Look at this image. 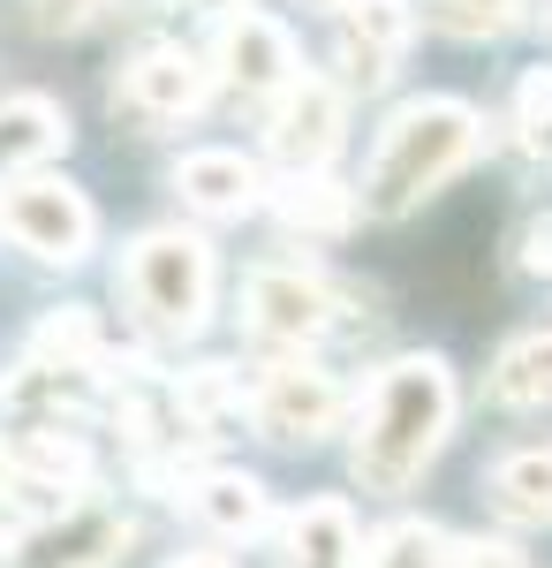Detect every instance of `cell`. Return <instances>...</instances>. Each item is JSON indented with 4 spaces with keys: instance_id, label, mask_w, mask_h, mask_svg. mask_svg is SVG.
Segmentation results:
<instances>
[{
    "instance_id": "6da1fadb",
    "label": "cell",
    "mask_w": 552,
    "mask_h": 568,
    "mask_svg": "<svg viewBox=\"0 0 552 568\" xmlns=\"http://www.w3.org/2000/svg\"><path fill=\"white\" fill-rule=\"evenodd\" d=\"M447 433H454V372L439 356H401L379 372V387L364 402L348 470L364 493H409L425 478V463L447 447Z\"/></svg>"
},
{
    "instance_id": "7a4b0ae2",
    "label": "cell",
    "mask_w": 552,
    "mask_h": 568,
    "mask_svg": "<svg viewBox=\"0 0 552 568\" xmlns=\"http://www.w3.org/2000/svg\"><path fill=\"white\" fill-rule=\"evenodd\" d=\"M477 114H469L462 99H409L393 122L379 130V152H371V168H364V213L371 220H401L417 213L431 190H447V182L469 168V152H477Z\"/></svg>"
},
{
    "instance_id": "3957f363",
    "label": "cell",
    "mask_w": 552,
    "mask_h": 568,
    "mask_svg": "<svg viewBox=\"0 0 552 568\" xmlns=\"http://www.w3.org/2000/svg\"><path fill=\"white\" fill-rule=\"evenodd\" d=\"M122 288L160 342H190L205 326V311H213V251L197 235H182V227H152V235L129 243Z\"/></svg>"
},
{
    "instance_id": "277c9868",
    "label": "cell",
    "mask_w": 552,
    "mask_h": 568,
    "mask_svg": "<svg viewBox=\"0 0 552 568\" xmlns=\"http://www.w3.org/2000/svg\"><path fill=\"white\" fill-rule=\"evenodd\" d=\"M0 227H8L39 265H76L91 251V235H99V213H91V197L76 182L31 175V182H16V190L0 197Z\"/></svg>"
},
{
    "instance_id": "5b68a950",
    "label": "cell",
    "mask_w": 552,
    "mask_h": 568,
    "mask_svg": "<svg viewBox=\"0 0 552 568\" xmlns=\"http://www.w3.org/2000/svg\"><path fill=\"white\" fill-rule=\"evenodd\" d=\"M340 130H348V99H340L326 77H303V84L273 106L265 144H273V160H280L288 175H326V160L340 152Z\"/></svg>"
},
{
    "instance_id": "8992f818",
    "label": "cell",
    "mask_w": 552,
    "mask_h": 568,
    "mask_svg": "<svg viewBox=\"0 0 552 568\" xmlns=\"http://www.w3.org/2000/svg\"><path fill=\"white\" fill-rule=\"evenodd\" d=\"M219 77L243 91V99H273V106H280V99L303 84L296 39H288L273 16L243 8V16H227V23H219Z\"/></svg>"
},
{
    "instance_id": "52a82bcc",
    "label": "cell",
    "mask_w": 552,
    "mask_h": 568,
    "mask_svg": "<svg viewBox=\"0 0 552 568\" xmlns=\"http://www.w3.org/2000/svg\"><path fill=\"white\" fill-rule=\"evenodd\" d=\"M243 318L265 342H318L334 326V288L318 273H288V265H265L243 281Z\"/></svg>"
},
{
    "instance_id": "ba28073f",
    "label": "cell",
    "mask_w": 552,
    "mask_h": 568,
    "mask_svg": "<svg viewBox=\"0 0 552 568\" xmlns=\"http://www.w3.org/2000/svg\"><path fill=\"white\" fill-rule=\"evenodd\" d=\"M251 417L273 439H326L340 425V387L318 364H265L251 394Z\"/></svg>"
},
{
    "instance_id": "9c48e42d",
    "label": "cell",
    "mask_w": 552,
    "mask_h": 568,
    "mask_svg": "<svg viewBox=\"0 0 552 568\" xmlns=\"http://www.w3.org/2000/svg\"><path fill=\"white\" fill-rule=\"evenodd\" d=\"M129 554V516L114 508H69L61 524H39L8 568H114Z\"/></svg>"
},
{
    "instance_id": "30bf717a",
    "label": "cell",
    "mask_w": 552,
    "mask_h": 568,
    "mask_svg": "<svg viewBox=\"0 0 552 568\" xmlns=\"http://www.w3.org/2000/svg\"><path fill=\"white\" fill-rule=\"evenodd\" d=\"M409 31H417V16H409V0H348L334 23V53L340 69H348V84H386L393 77V61L409 53Z\"/></svg>"
},
{
    "instance_id": "8fae6325",
    "label": "cell",
    "mask_w": 552,
    "mask_h": 568,
    "mask_svg": "<svg viewBox=\"0 0 552 568\" xmlns=\"http://www.w3.org/2000/svg\"><path fill=\"white\" fill-rule=\"evenodd\" d=\"M122 99L152 122H182L213 99V69L190 53V45H144L136 61L122 69Z\"/></svg>"
},
{
    "instance_id": "7c38bea8",
    "label": "cell",
    "mask_w": 552,
    "mask_h": 568,
    "mask_svg": "<svg viewBox=\"0 0 552 568\" xmlns=\"http://www.w3.org/2000/svg\"><path fill=\"white\" fill-rule=\"evenodd\" d=\"M371 546L356 538L348 500H303L280 524V568H364Z\"/></svg>"
},
{
    "instance_id": "4fadbf2b",
    "label": "cell",
    "mask_w": 552,
    "mask_h": 568,
    "mask_svg": "<svg viewBox=\"0 0 552 568\" xmlns=\"http://www.w3.org/2000/svg\"><path fill=\"white\" fill-rule=\"evenodd\" d=\"M174 190H182V205H197V213L235 220L265 197V175H257V160H243V152H190V160L174 168Z\"/></svg>"
},
{
    "instance_id": "5bb4252c",
    "label": "cell",
    "mask_w": 552,
    "mask_h": 568,
    "mask_svg": "<svg viewBox=\"0 0 552 568\" xmlns=\"http://www.w3.org/2000/svg\"><path fill=\"white\" fill-rule=\"evenodd\" d=\"M91 402H99V372H69L45 356H23L16 372H0V409H23V417H84Z\"/></svg>"
},
{
    "instance_id": "9a60e30c",
    "label": "cell",
    "mask_w": 552,
    "mask_h": 568,
    "mask_svg": "<svg viewBox=\"0 0 552 568\" xmlns=\"http://www.w3.org/2000/svg\"><path fill=\"white\" fill-rule=\"evenodd\" d=\"M61 144H69V114H61L53 99H39V91L0 99V175L31 182V168H45Z\"/></svg>"
},
{
    "instance_id": "2e32d148",
    "label": "cell",
    "mask_w": 552,
    "mask_h": 568,
    "mask_svg": "<svg viewBox=\"0 0 552 568\" xmlns=\"http://www.w3.org/2000/svg\"><path fill=\"white\" fill-rule=\"evenodd\" d=\"M484 493H492V516H500V524H522V530L552 524V447L508 455V463L484 478Z\"/></svg>"
},
{
    "instance_id": "e0dca14e",
    "label": "cell",
    "mask_w": 552,
    "mask_h": 568,
    "mask_svg": "<svg viewBox=\"0 0 552 568\" xmlns=\"http://www.w3.org/2000/svg\"><path fill=\"white\" fill-rule=\"evenodd\" d=\"M190 508H197L219 538H257V530L273 524L265 485L243 478V470H205V478H190Z\"/></svg>"
},
{
    "instance_id": "ac0fdd59",
    "label": "cell",
    "mask_w": 552,
    "mask_h": 568,
    "mask_svg": "<svg viewBox=\"0 0 552 568\" xmlns=\"http://www.w3.org/2000/svg\"><path fill=\"white\" fill-rule=\"evenodd\" d=\"M273 213L288 220V227H303V235H340L348 220L364 213V197L340 190L334 175H288L280 190H273Z\"/></svg>"
},
{
    "instance_id": "d6986e66",
    "label": "cell",
    "mask_w": 552,
    "mask_h": 568,
    "mask_svg": "<svg viewBox=\"0 0 552 568\" xmlns=\"http://www.w3.org/2000/svg\"><path fill=\"white\" fill-rule=\"evenodd\" d=\"M492 402L508 409H552V334H522L492 364Z\"/></svg>"
},
{
    "instance_id": "ffe728a7",
    "label": "cell",
    "mask_w": 552,
    "mask_h": 568,
    "mask_svg": "<svg viewBox=\"0 0 552 568\" xmlns=\"http://www.w3.org/2000/svg\"><path fill=\"white\" fill-rule=\"evenodd\" d=\"M31 356H45V364H69V372H99V364H106L99 318H91V311H53L39 334H31Z\"/></svg>"
},
{
    "instance_id": "44dd1931",
    "label": "cell",
    "mask_w": 552,
    "mask_h": 568,
    "mask_svg": "<svg viewBox=\"0 0 552 568\" xmlns=\"http://www.w3.org/2000/svg\"><path fill=\"white\" fill-rule=\"evenodd\" d=\"M174 402L190 409V425L213 439L235 409H243V387H235V364H197V372H182V387H174Z\"/></svg>"
},
{
    "instance_id": "7402d4cb",
    "label": "cell",
    "mask_w": 552,
    "mask_h": 568,
    "mask_svg": "<svg viewBox=\"0 0 552 568\" xmlns=\"http://www.w3.org/2000/svg\"><path fill=\"white\" fill-rule=\"evenodd\" d=\"M425 23L447 39H500L522 23V0H425Z\"/></svg>"
},
{
    "instance_id": "603a6c76",
    "label": "cell",
    "mask_w": 552,
    "mask_h": 568,
    "mask_svg": "<svg viewBox=\"0 0 552 568\" xmlns=\"http://www.w3.org/2000/svg\"><path fill=\"white\" fill-rule=\"evenodd\" d=\"M447 554H454V538L431 524H393L371 538V561L364 568H447Z\"/></svg>"
},
{
    "instance_id": "cb8c5ba5",
    "label": "cell",
    "mask_w": 552,
    "mask_h": 568,
    "mask_svg": "<svg viewBox=\"0 0 552 568\" xmlns=\"http://www.w3.org/2000/svg\"><path fill=\"white\" fill-rule=\"evenodd\" d=\"M514 122H522V144H530V152H552V69H530V77H522Z\"/></svg>"
},
{
    "instance_id": "d4e9b609",
    "label": "cell",
    "mask_w": 552,
    "mask_h": 568,
    "mask_svg": "<svg viewBox=\"0 0 552 568\" xmlns=\"http://www.w3.org/2000/svg\"><path fill=\"white\" fill-rule=\"evenodd\" d=\"M99 8H106V0H31V23H39V31H84Z\"/></svg>"
},
{
    "instance_id": "484cf974",
    "label": "cell",
    "mask_w": 552,
    "mask_h": 568,
    "mask_svg": "<svg viewBox=\"0 0 552 568\" xmlns=\"http://www.w3.org/2000/svg\"><path fill=\"white\" fill-rule=\"evenodd\" d=\"M447 568H522V561H514L508 546H492V538H469V546L447 554Z\"/></svg>"
},
{
    "instance_id": "4316f807",
    "label": "cell",
    "mask_w": 552,
    "mask_h": 568,
    "mask_svg": "<svg viewBox=\"0 0 552 568\" xmlns=\"http://www.w3.org/2000/svg\"><path fill=\"white\" fill-rule=\"evenodd\" d=\"M522 265H530V273H552V220L522 235Z\"/></svg>"
},
{
    "instance_id": "83f0119b",
    "label": "cell",
    "mask_w": 552,
    "mask_h": 568,
    "mask_svg": "<svg viewBox=\"0 0 552 568\" xmlns=\"http://www.w3.org/2000/svg\"><path fill=\"white\" fill-rule=\"evenodd\" d=\"M167 568H235L227 554H182V561H167Z\"/></svg>"
},
{
    "instance_id": "f1b7e54d",
    "label": "cell",
    "mask_w": 552,
    "mask_h": 568,
    "mask_svg": "<svg viewBox=\"0 0 552 568\" xmlns=\"http://www.w3.org/2000/svg\"><path fill=\"white\" fill-rule=\"evenodd\" d=\"M190 8H205V16H219V23H227V16H243V0H190Z\"/></svg>"
},
{
    "instance_id": "f546056e",
    "label": "cell",
    "mask_w": 552,
    "mask_h": 568,
    "mask_svg": "<svg viewBox=\"0 0 552 568\" xmlns=\"http://www.w3.org/2000/svg\"><path fill=\"white\" fill-rule=\"evenodd\" d=\"M334 8H348V0H334Z\"/></svg>"
}]
</instances>
